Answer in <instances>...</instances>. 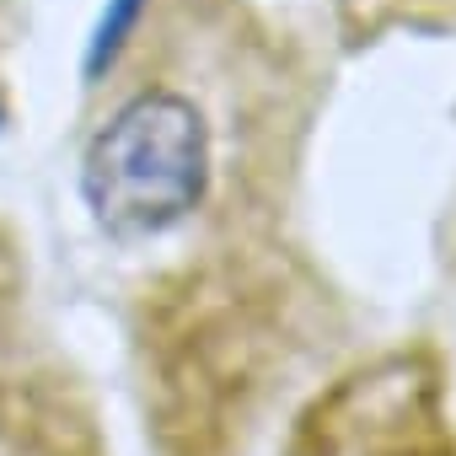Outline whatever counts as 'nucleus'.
<instances>
[{
	"mask_svg": "<svg viewBox=\"0 0 456 456\" xmlns=\"http://www.w3.org/2000/svg\"><path fill=\"white\" fill-rule=\"evenodd\" d=\"M0 456H113L97 392L76 365L0 349Z\"/></svg>",
	"mask_w": 456,
	"mask_h": 456,
	"instance_id": "nucleus-3",
	"label": "nucleus"
},
{
	"mask_svg": "<svg viewBox=\"0 0 456 456\" xmlns=\"http://www.w3.org/2000/svg\"><path fill=\"white\" fill-rule=\"evenodd\" d=\"M285 456H456L440 376L408 349L354 365L312 397Z\"/></svg>",
	"mask_w": 456,
	"mask_h": 456,
	"instance_id": "nucleus-2",
	"label": "nucleus"
},
{
	"mask_svg": "<svg viewBox=\"0 0 456 456\" xmlns=\"http://www.w3.org/2000/svg\"><path fill=\"white\" fill-rule=\"evenodd\" d=\"M328 17L344 44H381L397 33L435 38L456 33V0H328Z\"/></svg>",
	"mask_w": 456,
	"mask_h": 456,
	"instance_id": "nucleus-4",
	"label": "nucleus"
},
{
	"mask_svg": "<svg viewBox=\"0 0 456 456\" xmlns=\"http://www.w3.org/2000/svg\"><path fill=\"white\" fill-rule=\"evenodd\" d=\"M451 274H456V225H451Z\"/></svg>",
	"mask_w": 456,
	"mask_h": 456,
	"instance_id": "nucleus-5",
	"label": "nucleus"
},
{
	"mask_svg": "<svg viewBox=\"0 0 456 456\" xmlns=\"http://www.w3.org/2000/svg\"><path fill=\"white\" fill-rule=\"evenodd\" d=\"M322 92L317 33L274 0H145L92 81L76 188L129 269L161 456H242L312 349L322 296L290 220Z\"/></svg>",
	"mask_w": 456,
	"mask_h": 456,
	"instance_id": "nucleus-1",
	"label": "nucleus"
}]
</instances>
